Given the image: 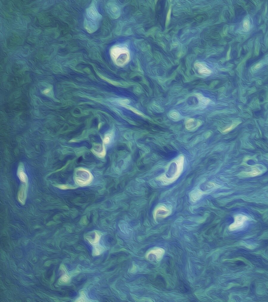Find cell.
Returning <instances> with one entry per match:
<instances>
[{"instance_id": "obj_1", "label": "cell", "mask_w": 268, "mask_h": 302, "mask_svg": "<svg viewBox=\"0 0 268 302\" xmlns=\"http://www.w3.org/2000/svg\"><path fill=\"white\" fill-rule=\"evenodd\" d=\"M184 157L182 155L171 163L165 174L159 177L157 179L164 185H168L176 181L181 174L184 165Z\"/></svg>"}, {"instance_id": "obj_5", "label": "cell", "mask_w": 268, "mask_h": 302, "mask_svg": "<svg viewBox=\"0 0 268 302\" xmlns=\"http://www.w3.org/2000/svg\"><path fill=\"white\" fill-rule=\"evenodd\" d=\"M248 219V218L246 216L239 215L235 217V221L233 224L230 225L229 229L230 230H235L240 229L243 226L245 222Z\"/></svg>"}, {"instance_id": "obj_12", "label": "cell", "mask_w": 268, "mask_h": 302, "mask_svg": "<svg viewBox=\"0 0 268 302\" xmlns=\"http://www.w3.org/2000/svg\"><path fill=\"white\" fill-rule=\"evenodd\" d=\"M204 192H203L198 189L193 190V192H192L190 194V198H191V200L193 202H196V201H198V200L202 197V196L204 194Z\"/></svg>"}, {"instance_id": "obj_23", "label": "cell", "mask_w": 268, "mask_h": 302, "mask_svg": "<svg viewBox=\"0 0 268 302\" xmlns=\"http://www.w3.org/2000/svg\"><path fill=\"white\" fill-rule=\"evenodd\" d=\"M57 187L62 189H72V188H74V187H71L68 186L66 185H60L57 186Z\"/></svg>"}, {"instance_id": "obj_13", "label": "cell", "mask_w": 268, "mask_h": 302, "mask_svg": "<svg viewBox=\"0 0 268 302\" xmlns=\"http://www.w3.org/2000/svg\"><path fill=\"white\" fill-rule=\"evenodd\" d=\"M261 173H262V171H260L259 169L256 168V169H253L252 171H250V172H242L240 174V175L245 176V177H251V176L254 177V176L259 175L260 174H261Z\"/></svg>"}, {"instance_id": "obj_16", "label": "cell", "mask_w": 268, "mask_h": 302, "mask_svg": "<svg viewBox=\"0 0 268 302\" xmlns=\"http://www.w3.org/2000/svg\"><path fill=\"white\" fill-rule=\"evenodd\" d=\"M198 100L200 101V103H201L203 105H207L210 102V100H209V99L205 98L204 97L201 96L200 95H198Z\"/></svg>"}, {"instance_id": "obj_2", "label": "cell", "mask_w": 268, "mask_h": 302, "mask_svg": "<svg viewBox=\"0 0 268 302\" xmlns=\"http://www.w3.org/2000/svg\"><path fill=\"white\" fill-rule=\"evenodd\" d=\"M111 56L114 62L118 66L125 65L130 58L129 51L125 47L114 46L111 50Z\"/></svg>"}, {"instance_id": "obj_24", "label": "cell", "mask_w": 268, "mask_h": 302, "mask_svg": "<svg viewBox=\"0 0 268 302\" xmlns=\"http://www.w3.org/2000/svg\"><path fill=\"white\" fill-rule=\"evenodd\" d=\"M50 89H47L43 91V93L45 94H47L50 92Z\"/></svg>"}, {"instance_id": "obj_7", "label": "cell", "mask_w": 268, "mask_h": 302, "mask_svg": "<svg viewBox=\"0 0 268 302\" xmlns=\"http://www.w3.org/2000/svg\"><path fill=\"white\" fill-rule=\"evenodd\" d=\"M164 253L165 251L164 249L161 248H156L148 252V253L146 254V258H147L148 256H153L156 260L160 261L162 258Z\"/></svg>"}, {"instance_id": "obj_4", "label": "cell", "mask_w": 268, "mask_h": 302, "mask_svg": "<svg viewBox=\"0 0 268 302\" xmlns=\"http://www.w3.org/2000/svg\"><path fill=\"white\" fill-rule=\"evenodd\" d=\"M92 175L89 171L80 168L75 173V181L78 185L84 186L90 183L92 180Z\"/></svg>"}, {"instance_id": "obj_17", "label": "cell", "mask_w": 268, "mask_h": 302, "mask_svg": "<svg viewBox=\"0 0 268 302\" xmlns=\"http://www.w3.org/2000/svg\"><path fill=\"white\" fill-rule=\"evenodd\" d=\"M169 115L171 118L175 119V120L179 119L180 115L178 112H176V111H172V112H170Z\"/></svg>"}, {"instance_id": "obj_11", "label": "cell", "mask_w": 268, "mask_h": 302, "mask_svg": "<svg viewBox=\"0 0 268 302\" xmlns=\"http://www.w3.org/2000/svg\"><path fill=\"white\" fill-rule=\"evenodd\" d=\"M195 66L198 69V72L204 75H208L212 73V71L208 68L204 64L202 63H196L195 65Z\"/></svg>"}, {"instance_id": "obj_8", "label": "cell", "mask_w": 268, "mask_h": 302, "mask_svg": "<svg viewBox=\"0 0 268 302\" xmlns=\"http://www.w3.org/2000/svg\"><path fill=\"white\" fill-rule=\"evenodd\" d=\"M201 122L194 119H189L185 122V128L188 130L194 131L200 126Z\"/></svg>"}, {"instance_id": "obj_20", "label": "cell", "mask_w": 268, "mask_h": 302, "mask_svg": "<svg viewBox=\"0 0 268 302\" xmlns=\"http://www.w3.org/2000/svg\"><path fill=\"white\" fill-rule=\"evenodd\" d=\"M69 279H70V278H69V277L68 275L65 274L64 275L61 277V279H60V281H61L62 282L66 283V282H68L69 280Z\"/></svg>"}, {"instance_id": "obj_22", "label": "cell", "mask_w": 268, "mask_h": 302, "mask_svg": "<svg viewBox=\"0 0 268 302\" xmlns=\"http://www.w3.org/2000/svg\"><path fill=\"white\" fill-rule=\"evenodd\" d=\"M237 124H232V126H230V127L228 128H226V129H225L223 131V132H224V133H225V132H229L230 131L232 130L234 128H235V127L237 126Z\"/></svg>"}, {"instance_id": "obj_6", "label": "cell", "mask_w": 268, "mask_h": 302, "mask_svg": "<svg viewBox=\"0 0 268 302\" xmlns=\"http://www.w3.org/2000/svg\"><path fill=\"white\" fill-rule=\"evenodd\" d=\"M170 211L166 206L161 205L157 207L154 212V217L155 219L159 218H164L168 217L170 214Z\"/></svg>"}, {"instance_id": "obj_9", "label": "cell", "mask_w": 268, "mask_h": 302, "mask_svg": "<svg viewBox=\"0 0 268 302\" xmlns=\"http://www.w3.org/2000/svg\"><path fill=\"white\" fill-rule=\"evenodd\" d=\"M27 188H28V184H23L21 186V189L18 192V200L21 202L22 204H25L26 199V196H27Z\"/></svg>"}, {"instance_id": "obj_15", "label": "cell", "mask_w": 268, "mask_h": 302, "mask_svg": "<svg viewBox=\"0 0 268 302\" xmlns=\"http://www.w3.org/2000/svg\"><path fill=\"white\" fill-rule=\"evenodd\" d=\"M100 236L99 234H98L97 232H95V237L94 239H88V240L89 241V242L91 243V244L94 245H96L98 244L99 241L100 240Z\"/></svg>"}, {"instance_id": "obj_14", "label": "cell", "mask_w": 268, "mask_h": 302, "mask_svg": "<svg viewBox=\"0 0 268 302\" xmlns=\"http://www.w3.org/2000/svg\"><path fill=\"white\" fill-rule=\"evenodd\" d=\"M128 100L120 101V103L121 105H123V106H124L125 108H127L128 109H130V110H132V111H133V112H135V113H136L137 114V115H140L143 116V117H145V116H144V115L141 113V112H139V111H138V110H136V109H135V108H133L132 107H130V106H128V105H127V103L128 102Z\"/></svg>"}, {"instance_id": "obj_21", "label": "cell", "mask_w": 268, "mask_h": 302, "mask_svg": "<svg viewBox=\"0 0 268 302\" xmlns=\"http://www.w3.org/2000/svg\"><path fill=\"white\" fill-rule=\"evenodd\" d=\"M100 77H101V78H102V79H104V80H106V81H108L109 83H112V84H113V85H120V83H117V82H115V81H111V80H109V79H107L106 78H105V77H103V76H102V75H100Z\"/></svg>"}, {"instance_id": "obj_3", "label": "cell", "mask_w": 268, "mask_h": 302, "mask_svg": "<svg viewBox=\"0 0 268 302\" xmlns=\"http://www.w3.org/2000/svg\"><path fill=\"white\" fill-rule=\"evenodd\" d=\"M100 17V15L94 5L87 9V19L85 22V27L89 33L94 32L96 30Z\"/></svg>"}, {"instance_id": "obj_10", "label": "cell", "mask_w": 268, "mask_h": 302, "mask_svg": "<svg viewBox=\"0 0 268 302\" xmlns=\"http://www.w3.org/2000/svg\"><path fill=\"white\" fill-rule=\"evenodd\" d=\"M17 175L22 182H23L24 184H28V177L24 171V166L22 163H21L18 167Z\"/></svg>"}, {"instance_id": "obj_18", "label": "cell", "mask_w": 268, "mask_h": 302, "mask_svg": "<svg viewBox=\"0 0 268 302\" xmlns=\"http://www.w3.org/2000/svg\"><path fill=\"white\" fill-rule=\"evenodd\" d=\"M111 135L107 134L105 136L104 140H103V143L105 144H109V142H111Z\"/></svg>"}, {"instance_id": "obj_19", "label": "cell", "mask_w": 268, "mask_h": 302, "mask_svg": "<svg viewBox=\"0 0 268 302\" xmlns=\"http://www.w3.org/2000/svg\"><path fill=\"white\" fill-rule=\"evenodd\" d=\"M243 28L245 29L246 30H248L250 29V24L249 21L248 20H245L243 22Z\"/></svg>"}]
</instances>
